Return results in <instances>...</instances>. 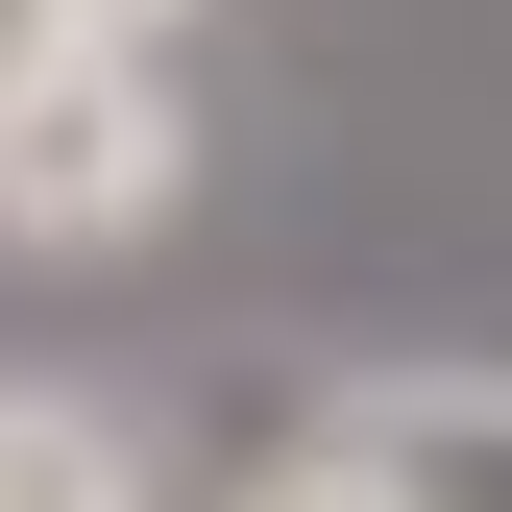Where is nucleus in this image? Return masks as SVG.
<instances>
[{
    "label": "nucleus",
    "instance_id": "nucleus-1",
    "mask_svg": "<svg viewBox=\"0 0 512 512\" xmlns=\"http://www.w3.org/2000/svg\"><path fill=\"white\" fill-rule=\"evenodd\" d=\"M196 196V98H171V49H74V74L0 98V244L25 269H98V244H147Z\"/></svg>",
    "mask_w": 512,
    "mask_h": 512
},
{
    "label": "nucleus",
    "instance_id": "nucleus-2",
    "mask_svg": "<svg viewBox=\"0 0 512 512\" xmlns=\"http://www.w3.org/2000/svg\"><path fill=\"white\" fill-rule=\"evenodd\" d=\"M317 464L366 512H512V366H366L317 415Z\"/></svg>",
    "mask_w": 512,
    "mask_h": 512
},
{
    "label": "nucleus",
    "instance_id": "nucleus-3",
    "mask_svg": "<svg viewBox=\"0 0 512 512\" xmlns=\"http://www.w3.org/2000/svg\"><path fill=\"white\" fill-rule=\"evenodd\" d=\"M0 512H147V415H98V391H0Z\"/></svg>",
    "mask_w": 512,
    "mask_h": 512
},
{
    "label": "nucleus",
    "instance_id": "nucleus-4",
    "mask_svg": "<svg viewBox=\"0 0 512 512\" xmlns=\"http://www.w3.org/2000/svg\"><path fill=\"white\" fill-rule=\"evenodd\" d=\"M74 49H98L74 0H0V98H25V74H74Z\"/></svg>",
    "mask_w": 512,
    "mask_h": 512
},
{
    "label": "nucleus",
    "instance_id": "nucleus-5",
    "mask_svg": "<svg viewBox=\"0 0 512 512\" xmlns=\"http://www.w3.org/2000/svg\"><path fill=\"white\" fill-rule=\"evenodd\" d=\"M74 25H98V49H171V25H196V0H74Z\"/></svg>",
    "mask_w": 512,
    "mask_h": 512
}]
</instances>
